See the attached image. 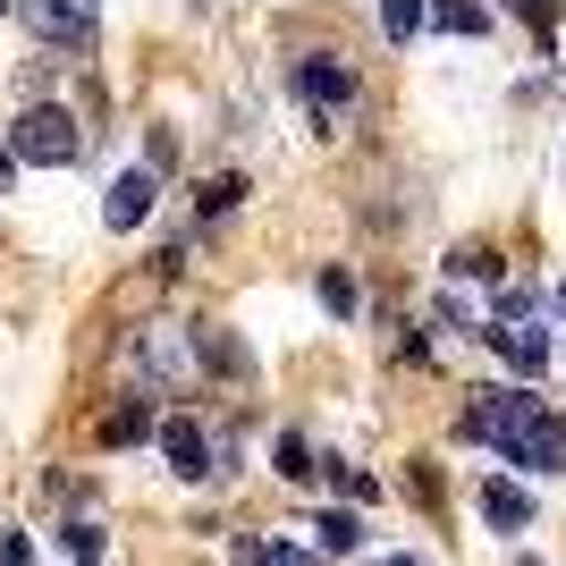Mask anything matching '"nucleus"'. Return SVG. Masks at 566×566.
Listing matches in <instances>:
<instances>
[{
	"mask_svg": "<svg viewBox=\"0 0 566 566\" xmlns=\"http://www.w3.org/2000/svg\"><path fill=\"white\" fill-rule=\"evenodd\" d=\"M465 431L491 440V449L507 457V465H524V473H558L566 465V423L533 398V389H473Z\"/></svg>",
	"mask_w": 566,
	"mask_h": 566,
	"instance_id": "obj_1",
	"label": "nucleus"
},
{
	"mask_svg": "<svg viewBox=\"0 0 566 566\" xmlns=\"http://www.w3.org/2000/svg\"><path fill=\"white\" fill-rule=\"evenodd\" d=\"M9 161L69 169V161H76V118L60 111V102H34V111H18V127H9Z\"/></svg>",
	"mask_w": 566,
	"mask_h": 566,
	"instance_id": "obj_2",
	"label": "nucleus"
},
{
	"mask_svg": "<svg viewBox=\"0 0 566 566\" xmlns=\"http://www.w3.org/2000/svg\"><path fill=\"white\" fill-rule=\"evenodd\" d=\"M18 18L34 25L43 43H94L102 9H94V0H18Z\"/></svg>",
	"mask_w": 566,
	"mask_h": 566,
	"instance_id": "obj_3",
	"label": "nucleus"
},
{
	"mask_svg": "<svg viewBox=\"0 0 566 566\" xmlns=\"http://www.w3.org/2000/svg\"><path fill=\"white\" fill-rule=\"evenodd\" d=\"M161 457H169L178 482H203V473H212V449H203V431H195L187 415H169V423H161Z\"/></svg>",
	"mask_w": 566,
	"mask_h": 566,
	"instance_id": "obj_4",
	"label": "nucleus"
},
{
	"mask_svg": "<svg viewBox=\"0 0 566 566\" xmlns=\"http://www.w3.org/2000/svg\"><path fill=\"white\" fill-rule=\"evenodd\" d=\"M144 212H153V169H127L111 187V203H102V220H111V229H136Z\"/></svg>",
	"mask_w": 566,
	"mask_h": 566,
	"instance_id": "obj_5",
	"label": "nucleus"
},
{
	"mask_svg": "<svg viewBox=\"0 0 566 566\" xmlns=\"http://www.w3.org/2000/svg\"><path fill=\"white\" fill-rule=\"evenodd\" d=\"M482 516H491L499 533H524V524H533V499H524L516 482H482Z\"/></svg>",
	"mask_w": 566,
	"mask_h": 566,
	"instance_id": "obj_6",
	"label": "nucleus"
},
{
	"mask_svg": "<svg viewBox=\"0 0 566 566\" xmlns=\"http://www.w3.org/2000/svg\"><path fill=\"white\" fill-rule=\"evenodd\" d=\"M296 94H305V102H347L355 76L338 69V60H305V69H296Z\"/></svg>",
	"mask_w": 566,
	"mask_h": 566,
	"instance_id": "obj_7",
	"label": "nucleus"
},
{
	"mask_svg": "<svg viewBox=\"0 0 566 566\" xmlns=\"http://www.w3.org/2000/svg\"><path fill=\"white\" fill-rule=\"evenodd\" d=\"M491 347L507 355L516 373H542V364H549V338H542V331H524V322H507V331H491Z\"/></svg>",
	"mask_w": 566,
	"mask_h": 566,
	"instance_id": "obj_8",
	"label": "nucleus"
},
{
	"mask_svg": "<svg viewBox=\"0 0 566 566\" xmlns=\"http://www.w3.org/2000/svg\"><path fill=\"white\" fill-rule=\"evenodd\" d=\"M237 566H313V549L271 542V533H245V542H237Z\"/></svg>",
	"mask_w": 566,
	"mask_h": 566,
	"instance_id": "obj_9",
	"label": "nucleus"
},
{
	"mask_svg": "<svg viewBox=\"0 0 566 566\" xmlns=\"http://www.w3.org/2000/svg\"><path fill=\"white\" fill-rule=\"evenodd\" d=\"M313 549H331V558L338 549H364V524H355L347 507H331V516H313Z\"/></svg>",
	"mask_w": 566,
	"mask_h": 566,
	"instance_id": "obj_10",
	"label": "nucleus"
},
{
	"mask_svg": "<svg viewBox=\"0 0 566 566\" xmlns=\"http://www.w3.org/2000/svg\"><path fill=\"white\" fill-rule=\"evenodd\" d=\"M431 25H449V34H482L491 9H482V0H431Z\"/></svg>",
	"mask_w": 566,
	"mask_h": 566,
	"instance_id": "obj_11",
	"label": "nucleus"
},
{
	"mask_svg": "<svg viewBox=\"0 0 566 566\" xmlns=\"http://www.w3.org/2000/svg\"><path fill=\"white\" fill-rule=\"evenodd\" d=\"M144 431H153V406H144V398H127V406L111 415V423H102V440H111V449H127V440H144Z\"/></svg>",
	"mask_w": 566,
	"mask_h": 566,
	"instance_id": "obj_12",
	"label": "nucleus"
},
{
	"mask_svg": "<svg viewBox=\"0 0 566 566\" xmlns=\"http://www.w3.org/2000/svg\"><path fill=\"white\" fill-rule=\"evenodd\" d=\"M380 25H389V43H415L423 34V0H380Z\"/></svg>",
	"mask_w": 566,
	"mask_h": 566,
	"instance_id": "obj_13",
	"label": "nucleus"
},
{
	"mask_svg": "<svg viewBox=\"0 0 566 566\" xmlns=\"http://www.w3.org/2000/svg\"><path fill=\"white\" fill-rule=\"evenodd\" d=\"M144 364H153V373H187V338H169V331H153V338H144Z\"/></svg>",
	"mask_w": 566,
	"mask_h": 566,
	"instance_id": "obj_14",
	"label": "nucleus"
},
{
	"mask_svg": "<svg viewBox=\"0 0 566 566\" xmlns=\"http://www.w3.org/2000/svg\"><path fill=\"white\" fill-rule=\"evenodd\" d=\"M280 473H287V482H313V473H322L313 449H305V431H280Z\"/></svg>",
	"mask_w": 566,
	"mask_h": 566,
	"instance_id": "obj_15",
	"label": "nucleus"
},
{
	"mask_svg": "<svg viewBox=\"0 0 566 566\" xmlns=\"http://www.w3.org/2000/svg\"><path fill=\"white\" fill-rule=\"evenodd\" d=\"M69 566H102V533L94 524H69Z\"/></svg>",
	"mask_w": 566,
	"mask_h": 566,
	"instance_id": "obj_16",
	"label": "nucleus"
},
{
	"mask_svg": "<svg viewBox=\"0 0 566 566\" xmlns=\"http://www.w3.org/2000/svg\"><path fill=\"white\" fill-rule=\"evenodd\" d=\"M322 305H331V313H355V280H347V271H322Z\"/></svg>",
	"mask_w": 566,
	"mask_h": 566,
	"instance_id": "obj_17",
	"label": "nucleus"
},
{
	"mask_svg": "<svg viewBox=\"0 0 566 566\" xmlns=\"http://www.w3.org/2000/svg\"><path fill=\"white\" fill-rule=\"evenodd\" d=\"M331 482H338L347 499H380V482H373V473H355V465H331Z\"/></svg>",
	"mask_w": 566,
	"mask_h": 566,
	"instance_id": "obj_18",
	"label": "nucleus"
},
{
	"mask_svg": "<svg viewBox=\"0 0 566 566\" xmlns=\"http://www.w3.org/2000/svg\"><path fill=\"white\" fill-rule=\"evenodd\" d=\"M203 364H212V373H237V347L220 331H203Z\"/></svg>",
	"mask_w": 566,
	"mask_h": 566,
	"instance_id": "obj_19",
	"label": "nucleus"
},
{
	"mask_svg": "<svg viewBox=\"0 0 566 566\" xmlns=\"http://www.w3.org/2000/svg\"><path fill=\"white\" fill-rule=\"evenodd\" d=\"M0 566H34V542H25V533H9V542H0Z\"/></svg>",
	"mask_w": 566,
	"mask_h": 566,
	"instance_id": "obj_20",
	"label": "nucleus"
},
{
	"mask_svg": "<svg viewBox=\"0 0 566 566\" xmlns=\"http://www.w3.org/2000/svg\"><path fill=\"white\" fill-rule=\"evenodd\" d=\"M516 9H533V25H542V34H549V18H558V9H549V0H516Z\"/></svg>",
	"mask_w": 566,
	"mask_h": 566,
	"instance_id": "obj_21",
	"label": "nucleus"
},
{
	"mask_svg": "<svg viewBox=\"0 0 566 566\" xmlns=\"http://www.w3.org/2000/svg\"><path fill=\"white\" fill-rule=\"evenodd\" d=\"M373 566H423V558H373Z\"/></svg>",
	"mask_w": 566,
	"mask_h": 566,
	"instance_id": "obj_22",
	"label": "nucleus"
},
{
	"mask_svg": "<svg viewBox=\"0 0 566 566\" xmlns=\"http://www.w3.org/2000/svg\"><path fill=\"white\" fill-rule=\"evenodd\" d=\"M0 187H9V144H0Z\"/></svg>",
	"mask_w": 566,
	"mask_h": 566,
	"instance_id": "obj_23",
	"label": "nucleus"
},
{
	"mask_svg": "<svg viewBox=\"0 0 566 566\" xmlns=\"http://www.w3.org/2000/svg\"><path fill=\"white\" fill-rule=\"evenodd\" d=\"M558 313H566V287H558Z\"/></svg>",
	"mask_w": 566,
	"mask_h": 566,
	"instance_id": "obj_24",
	"label": "nucleus"
},
{
	"mask_svg": "<svg viewBox=\"0 0 566 566\" xmlns=\"http://www.w3.org/2000/svg\"><path fill=\"white\" fill-rule=\"evenodd\" d=\"M516 566H542V558H516Z\"/></svg>",
	"mask_w": 566,
	"mask_h": 566,
	"instance_id": "obj_25",
	"label": "nucleus"
},
{
	"mask_svg": "<svg viewBox=\"0 0 566 566\" xmlns=\"http://www.w3.org/2000/svg\"><path fill=\"white\" fill-rule=\"evenodd\" d=\"M0 9H9V0H0Z\"/></svg>",
	"mask_w": 566,
	"mask_h": 566,
	"instance_id": "obj_26",
	"label": "nucleus"
}]
</instances>
